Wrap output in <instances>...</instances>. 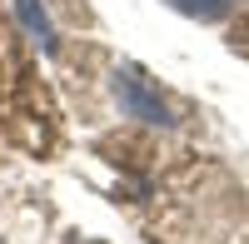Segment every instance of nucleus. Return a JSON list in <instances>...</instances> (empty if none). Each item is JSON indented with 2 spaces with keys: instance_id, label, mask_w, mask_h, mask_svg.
Returning <instances> with one entry per match:
<instances>
[{
  "instance_id": "f257e3e1",
  "label": "nucleus",
  "mask_w": 249,
  "mask_h": 244,
  "mask_svg": "<svg viewBox=\"0 0 249 244\" xmlns=\"http://www.w3.org/2000/svg\"><path fill=\"white\" fill-rule=\"evenodd\" d=\"M115 100H120V115H135V120H150V125H175V115L164 110V100L144 90L135 70H120V75H115Z\"/></svg>"
},
{
  "instance_id": "7ed1b4c3",
  "label": "nucleus",
  "mask_w": 249,
  "mask_h": 244,
  "mask_svg": "<svg viewBox=\"0 0 249 244\" xmlns=\"http://www.w3.org/2000/svg\"><path fill=\"white\" fill-rule=\"evenodd\" d=\"M164 5L184 10L190 20H224V15H230V5H234V0H164Z\"/></svg>"
},
{
  "instance_id": "f03ea898",
  "label": "nucleus",
  "mask_w": 249,
  "mask_h": 244,
  "mask_svg": "<svg viewBox=\"0 0 249 244\" xmlns=\"http://www.w3.org/2000/svg\"><path fill=\"white\" fill-rule=\"evenodd\" d=\"M15 10H20V20H25V25L35 30V40H40V50H55V30H50V20H45V10L35 5V0H15Z\"/></svg>"
}]
</instances>
